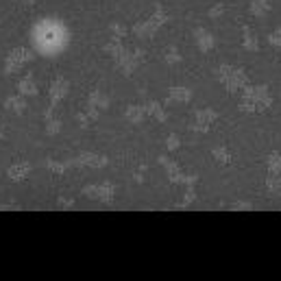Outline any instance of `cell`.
Segmentation results:
<instances>
[{"label": "cell", "instance_id": "10", "mask_svg": "<svg viewBox=\"0 0 281 281\" xmlns=\"http://www.w3.org/2000/svg\"><path fill=\"white\" fill-rule=\"evenodd\" d=\"M68 91H70V81L68 78H63V76H57L55 81L50 83V87H48V101H50L52 107H57V105L68 96Z\"/></svg>", "mask_w": 281, "mask_h": 281}, {"label": "cell", "instance_id": "6", "mask_svg": "<svg viewBox=\"0 0 281 281\" xmlns=\"http://www.w3.org/2000/svg\"><path fill=\"white\" fill-rule=\"evenodd\" d=\"M144 59H146V52L142 48H133V50H124L120 57L114 59V61H116V68L120 70L124 76H131L137 68H140V63Z\"/></svg>", "mask_w": 281, "mask_h": 281}, {"label": "cell", "instance_id": "38", "mask_svg": "<svg viewBox=\"0 0 281 281\" xmlns=\"http://www.w3.org/2000/svg\"><path fill=\"white\" fill-rule=\"evenodd\" d=\"M3 135H5V129H3V118H0V140H3Z\"/></svg>", "mask_w": 281, "mask_h": 281}, {"label": "cell", "instance_id": "22", "mask_svg": "<svg viewBox=\"0 0 281 281\" xmlns=\"http://www.w3.org/2000/svg\"><path fill=\"white\" fill-rule=\"evenodd\" d=\"M44 168L48 170V172H52V174H65L68 172V161H57V159H44Z\"/></svg>", "mask_w": 281, "mask_h": 281}, {"label": "cell", "instance_id": "29", "mask_svg": "<svg viewBox=\"0 0 281 281\" xmlns=\"http://www.w3.org/2000/svg\"><path fill=\"white\" fill-rule=\"evenodd\" d=\"M229 209H231V212H251L253 205L248 201H235V203L229 205Z\"/></svg>", "mask_w": 281, "mask_h": 281}, {"label": "cell", "instance_id": "11", "mask_svg": "<svg viewBox=\"0 0 281 281\" xmlns=\"http://www.w3.org/2000/svg\"><path fill=\"white\" fill-rule=\"evenodd\" d=\"M29 174H31V163L29 161H16L7 168V176H9V181H13V183L26 181Z\"/></svg>", "mask_w": 281, "mask_h": 281}, {"label": "cell", "instance_id": "30", "mask_svg": "<svg viewBox=\"0 0 281 281\" xmlns=\"http://www.w3.org/2000/svg\"><path fill=\"white\" fill-rule=\"evenodd\" d=\"M109 31H111V35H114V37H120V39L127 35V26L120 24V22H114V24L109 26Z\"/></svg>", "mask_w": 281, "mask_h": 281}, {"label": "cell", "instance_id": "3", "mask_svg": "<svg viewBox=\"0 0 281 281\" xmlns=\"http://www.w3.org/2000/svg\"><path fill=\"white\" fill-rule=\"evenodd\" d=\"M168 20H170V16L163 11V7L157 5L155 11L150 13L146 20H140V22H135L131 31H133V35H137L140 39H153L155 33L159 31L163 24H168Z\"/></svg>", "mask_w": 281, "mask_h": 281}, {"label": "cell", "instance_id": "24", "mask_svg": "<svg viewBox=\"0 0 281 281\" xmlns=\"http://www.w3.org/2000/svg\"><path fill=\"white\" fill-rule=\"evenodd\" d=\"M266 190L270 196L281 194V174H268L266 176Z\"/></svg>", "mask_w": 281, "mask_h": 281}, {"label": "cell", "instance_id": "14", "mask_svg": "<svg viewBox=\"0 0 281 281\" xmlns=\"http://www.w3.org/2000/svg\"><path fill=\"white\" fill-rule=\"evenodd\" d=\"M192 101V89L185 85H170L168 87V103H190Z\"/></svg>", "mask_w": 281, "mask_h": 281}, {"label": "cell", "instance_id": "28", "mask_svg": "<svg viewBox=\"0 0 281 281\" xmlns=\"http://www.w3.org/2000/svg\"><path fill=\"white\" fill-rule=\"evenodd\" d=\"M163 59H166V63L168 65H176V63H181V52L174 48V46H170V48L166 50V55H163Z\"/></svg>", "mask_w": 281, "mask_h": 281}, {"label": "cell", "instance_id": "12", "mask_svg": "<svg viewBox=\"0 0 281 281\" xmlns=\"http://www.w3.org/2000/svg\"><path fill=\"white\" fill-rule=\"evenodd\" d=\"M194 42L201 52H212L216 46V39L207 29H194Z\"/></svg>", "mask_w": 281, "mask_h": 281}, {"label": "cell", "instance_id": "34", "mask_svg": "<svg viewBox=\"0 0 281 281\" xmlns=\"http://www.w3.org/2000/svg\"><path fill=\"white\" fill-rule=\"evenodd\" d=\"M76 122H78V127H81V129H87L89 124H91L89 116L85 114V111H81V114H76Z\"/></svg>", "mask_w": 281, "mask_h": 281}, {"label": "cell", "instance_id": "18", "mask_svg": "<svg viewBox=\"0 0 281 281\" xmlns=\"http://www.w3.org/2000/svg\"><path fill=\"white\" fill-rule=\"evenodd\" d=\"M87 105H94V107H98V109H107L109 107V96L105 94V91H101L98 87H94L89 91V96H87Z\"/></svg>", "mask_w": 281, "mask_h": 281}, {"label": "cell", "instance_id": "20", "mask_svg": "<svg viewBox=\"0 0 281 281\" xmlns=\"http://www.w3.org/2000/svg\"><path fill=\"white\" fill-rule=\"evenodd\" d=\"M248 11H251V16H255V18H266L268 11H270V0H251Z\"/></svg>", "mask_w": 281, "mask_h": 281}, {"label": "cell", "instance_id": "32", "mask_svg": "<svg viewBox=\"0 0 281 281\" xmlns=\"http://www.w3.org/2000/svg\"><path fill=\"white\" fill-rule=\"evenodd\" d=\"M222 13H225V5L222 3H216L214 7H209V11H207V16L212 18V20H216V18H220Z\"/></svg>", "mask_w": 281, "mask_h": 281}, {"label": "cell", "instance_id": "37", "mask_svg": "<svg viewBox=\"0 0 281 281\" xmlns=\"http://www.w3.org/2000/svg\"><path fill=\"white\" fill-rule=\"evenodd\" d=\"M20 3H22L24 7H33V5H35V0H20Z\"/></svg>", "mask_w": 281, "mask_h": 281}, {"label": "cell", "instance_id": "1", "mask_svg": "<svg viewBox=\"0 0 281 281\" xmlns=\"http://www.w3.org/2000/svg\"><path fill=\"white\" fill-rule=\"evenodd\" d=\"M272 96L268 85H251L242 87V98L238 103V109L242 114H261V111L270 109Z\"/></svg>", "mask_w": 281, "mask_h": 281}, {"label": "cell", "instance_id": "7", "mask_svg": "<svg viewBox=\"0 0 281 281\" xmlns=\"http://www.w3.org/2000/svg\"><path fill=\"white\" fill-rule=\"evenodd\" d=\"M33 52L29 48H24V46H18V48H13L9 55H7L5 59V74H16V72H20L24 68L29 61H33Z\"/></svg>", "mask_w": 281, "mask_h": 281}, {"label": "cell", "instance_id": "5", "mask_svg": "<svg viewBox=\"0 0 281 281\" xmlns=\"http://www.w3.org/2000/svg\"><path fill=\"white\" fill-rule=\"evenodd\" d=\"M81 194L89 201H98L105 205H111L116 201V185L111 181H103V183H94V185H85L81 190Z\"/></svg>", "mask_w": 281, "mask_h": 281}, {"label": "cell", "instance_id": "17", "mask_svg": "<svg viewBox=\"0 0 281 281\" xmlns=\"http://www.w3.org/2000/svg\"><path fill=\"white\" fill-rule=\"evenodd\" d=\"M144 109H146V116H150V118H153V120H157V122H166V120H168V114H166V109H163L161 103L148 101L146 105H144Z\"/></svg>", "mask_w": 281, "mask_h": 281}, {"label": "cell", "instance_id": "26", "mask_svg": "<svg viewBox=\"0 0 281 281\" xmlns=\"http://www.w3.org/2000/svg\"><path fill=\"white\" fill-rule=\"evenodd\" d=\"M194 201H196V190H194V185H185V192H183V199L176 203V209H185V207L192 205Z\"/></svg>", "mask_w": 281, "mask_h": 281}, {"label": "cell", "instance_id": "19", "mask_svg": "<svg viewBox=\"0 0 281 281\" xmlns=\"http://www.w3.org/2000/svg\"><path fill=\"white\" fill-rule=\"evenodd\" d=\"M124 118L133 124H140L144 118H146V109H144V105H129V107L124 109Z\"/></svg>", "mask_w": 281, "mask_h": 281}, {"label": "cell", "instance_id": "27", "mask_svg": "<svg viewBox=\"0 0 281 281\" xmlns=\"http://www.w3.org/2000/svg\"><path fill=\"white\" fill-rule=\"evenodd\" d=\"M268 174H281V153H270L266 159Z\"/></svg>", "mask_w": 281, "mask_h": 281}, {"label": "cell", "instance_id": "31", "mask_svg": "<svg viewBox=\"0 0 281 281\" xmlns=\"http://www.w3.org/2000/svg\"><path fill=\"white\" fill-rule=\"evenodd\" d=\"M179 146H181L179 135H174V133H172V135H168V137H166V148L170 150V153H174V150L179 148Z\"/></svg>", "mask_w": 281, "mask_h": 281}, {"label": "cell", "instance_id": "25", "mask_svg": "<svg viewBox=\"0 0 281 281\" xmlns=\"http://www.w3.org/2000/svg\"><path fill=\"white\" fill-rule=\"evenodd\" d=\"M46 135L48 137H55V135H59L61 133V129H63V124H61V120H59L57 116H52V118H48V120H46Z\"/></svg>", "mask_w": 281, "mask_h": 281}, {"label": "cell", "instance_id": "16", "mask_svg": "<svg viewBox=\"0 0 281 281\" xmlns=\"http://www.w3.org/2000/svg\"><path fill=\"white\" fill-rule=\"evenodd\" d=\"M242 48L248 52H257L259 50V39L253 33L251 26H242Z\"/></svg>", "mask_w": 281, "mask_h": 281}, {"label": "cell", "instance_id": "9", "mask_svg": "<svg viewBox=\"0 0 281 281\" xmlns=\"http://www.w3.org/2000/svg\"><path fill=\"white\" fill-rule=\"evenodd\" d=\"M218 120V111L212 109V107H203L194 114V120L190 124V129L194 131V133H207L209 127Z\"/></svg>", "mask_w": 281, "mask_h": 281}, {"label": "cell", "instance_id": "8", "mask_svg": "<svg viewBox=\"0 0 281 281\" xmlns=\"http://www.w3.org/2000/svg\"><path fill=\"white\" fill-rule=\"evenodd\" d=\"M109 163L107 155L101 153H78L76 157L68 159L70 168H105Z\"/></svg>", "mask_w": 281, "mask_h": 281}, {"label": "cell", "instance_id": "4", "mask_svg": "<svg viewBox=\"0 0 281 281\" xmlns=\"http://www.w3.org/2000/svg\"><path fill=\"white\" fill-rule=\"evenodd\" d=\"M157 161H159V166H163V170H166V174H168V181L174 183V185H194V183L199 181V176L196 174L181 172V168L176 166V161H172L166 155H159L157 157Z\"/></svg>", "mask_w": 281, "mask_h": 281}, {"label": "cell", "instance_id": "21", "mask_svg": "<svg viewBox=\"0 0 281 281\" xmlns=\"http://www.w3.org/2000/svg\"><path fill=\"white\" fill-rule=\"evenodd\" d=\"M103 50L107 52V55H109L111 59H118V57H120L127 48H124V44H122V39H120V37H114L111 42L105 44V48H103Z\"/></svg>", "mask_w": 281, "mask_h": 281}, {"label": "cell", "instance_id": "2", "mask_svg": "<svg viewBox=\"0 0 281 281\" xmlns=\"http://www.w3.org/2000/svg\"><path fill=\"white\" fill-rule=\"evenodd\" d=\"M216 78L220 81V85L225 87L229 94H238L242 91V87H246L248 85V74L238 65H229V63H222L216 68Z\"/></svg>", "mask_w": 281, "mask_h": 281}, {"label": "cell", "instance_id": "23", "mask_svg": "<svg viewBox=\"0 0 281 281\" xmlns=\"http://www.w3.org/2000/svg\"><path fill=\"white\" fill-rule=\"evenodd\" d=\"M212 157L216 159V163H220V166H229V163H231V153H229L225 146H214Z\"/></svg>", "mask_w": 281, "mask_h": 281}, {"label": "cell", "instance_id": "36", "mask_svg": "<svg viewBox=\"0 0 281 281\" xmlns=\"http://www.w3.org/2000/svg\"><path fill=\"white\" fill-rule=\"evenodd\" d=\"M9 209H13V212H20V207L18 203H3V205H0V212H9Z\"/></svg>", "mask_w": 281, "mask_h": 281}, {"label": "cell", "instance_id": "13", "mask_svg": "<svg viewBox=\"0 0 281 281\" xmlns=\"http://www.w3.org/2000/svg\"><path fill=\"white\" fill-rule=\"evenodd\" d=\"M26 107H29V98L22 94H11V96H7V101H5V109L16 114V116L24 114Z\"/></svg>", "mask_w": 281, "mask_h": 281}, {"label": "cell", "instance_id": "33", "mask_svg": "<svg viewBox=\"0 0 281 281\" xmlns=\"http://www.w3.org/2000/svg\"><path fill=\"white\" fill-rule=\"evenodd\" d=\"M268 44L274 46V48H281V29L272 31L270 35H268Z\"/></svg>", "mask_w": 281, "mask_h": 281}, {"label": "cell", "instance_id": "15", "mask_svg": "<svg viewBox=\"0 0 281 281\" xmlns=\"http://www.w3.org/2000/svg\"><path fill=\"white\" fill-rule=\"evenodd\" d=\"M37 91H39V87H37V83H35V78H33V74L29 72V74H24L22 78L18 81V94H22V96H37Z\"/></svg>", "mask_w": 281, "mask_h": 281}, {"label": "cell", "instance_id": "35", "mask_svg": "<svg viewBox=\"0 0 281 281\" xmlns=\"http://www.w3.org/2000/svg\"><path fill=\"white\" fill-rule=\"evenodd\" d=\"M57 205L63 207V209H70L72 205H74V201L68 199V196H59V199H57Z\"/></svg>", "mask_w": 281, "mask_h": 281}]
</instances>
